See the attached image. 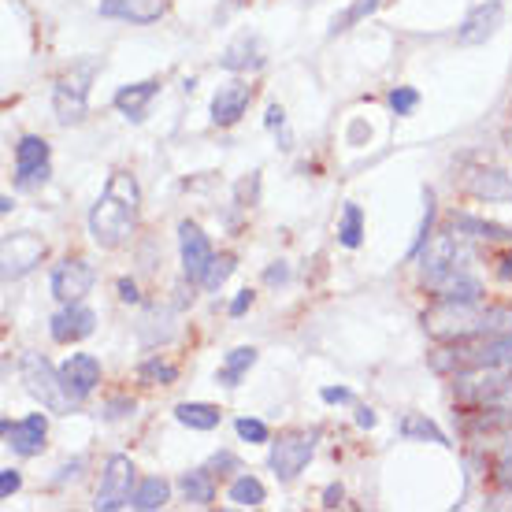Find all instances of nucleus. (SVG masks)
<instances>
[{
	"label": "nucleus",
	"mask_w": 512,
	"mask_h": 512,
	"mask_svg": "<svg viewBox=\"0 0 512 512\" xmlns=\"http://www.w3.org/2000/svg\"><path fill=\"white\" fill-rule=\"evenodd\" d=\"M167 501H171V483L160 479V475H149V479H141L134 494H130V509H141V512H153V509H164Z\"/></svg>",
	"instance_id": "nucleus-26"
},
{
	"label": "nucleus",
	"mask_w": 512,
	"mask_h": 512,
	"mask_svg": "<svg viewBox=\"0 0 512 512\" xmlns=\"http://www.w3.org/2000/svg\"><path fill=\"white\" fill-rule=\"evenodd\" d=\"M423 219H420V231H416V242H412L409 256L416 260V256L423 253V245L431 242V231H435V216H438V208H435V190H423Z\"/></svg>",
	"instance_id": "nucleus-31"
},
{
	"label": "nucleus",
	"mask_w": 512,
	"mask_h": 512,
	"mask_svg": "<svg viewBox=\"0 0 512 512\" xmlns=\"http://www.w3.org/2000/svg\"><path fill=\"white\" fill-rule=\"evenodd\" d=\"M316 442H320V431H286L271 442L268 449V468L275 472L279 483H294L297 475L305 472L308 461L316 457Z\"/></svg>",
	"instance_id": "nucleus-6"
},
{
	"label": "nucleus",
	"mask_w": 512,
	"mask_h": 512,
	"mask_svg": "<svg viewBox=\"0 0 512 512\" xmlns=\"http://www.w3.org/2000/svg\"><path fill=\"white\" fill-rule=\"evenodd\" d=\"M160 97V78H145V82H130V86H119L112 104H116V112L130 123H141V119L149 116V104Z\"/></svg>",
	"instance_id": "nucleus-18"
},
{
	"label": "nucleus",
	"mask_w": 512,
	"mask_h": 512,
	"mask_svg": "<svg viewBox=\"0 0 512 512\" xmlns=\"http://www.w3.org/2000/svg\"><path fill=\"white\" fill-rule=\"evenodd\" d=\"M264 282H268V286H286V282H290V264H286V260H275V264L264 271Z\"/></svg>",
	"instance_id": "nucleus-40"
},
{
	"label": "nucleus",
	"mask_w": 512,
	"mask_h": 512,
	"mask_svg": "<svg viewBox=\"0 0 512 512\" xmlns=\"http://www.w3.org/2000/svg\"><path fill=\"white\" fill-rule=\"evenodd\" d=\"M249 104H253V86L242 82V78H234L227 86H219L216 97H212V123L216 127H234V123H242V116L249 112Z\"/></svg>",
	"instance_id": "nucleus-15"
},
{
	"label": "nucleus",
	"mask_w": 512,
	"mask_h": 512,
	"mask_svg": "<svg viewBox=\"0 0 512 512\" xmlns=\"http://www.w3.org/2000/svg\"><path fill=\"white\" fill-rule=\"evenodd\" d=\"M179 490L182 498L190 501V505H197V509H208V505H216V475L205 468H193V472H186L179 479Z\"/></svg>",
	"instance_id": "nucleus-22"
},
{
	"label": "nucleus",
	"mask_w": 512,
	"mask_h": 512,
	"mask_svg": "<svg viewBox=\"0 0 512 512\" xmlns=\"http://www.w3.org/2000/svg\"><path fill=\"white\" fill-rule=\"evenodd\" d=\"M264 123H268L271 130H275V127H286V112H282L279 104H271V108H268V119H264Z\"/></svg>",
	"instance_id": "nucleus-46"
},
{
	"label": "nucleus",
	"mask_w": 512,
	"mask_h": 512,
	"mask_svg": "<svg viewBox=\"0 0 512 512\" xmlns=\"http://www.w3.org/2000/svg\"><path fill=\"white\" fill-rule=\"evenodd\" d=\"M175 420L182 427H190V431H216L223 412L216 405H208V401H179L175 405Z\"/></svg>",
	"instance_id": "nucleus-25"
},
{
	"label": "nucleus",
	"mask_w": 512,
	"mask_h": 512,
	"mask_svg": "<svg viewBox=\"0 0 512 512\" xmlns=\"http://www.w3.org/2000/svg\"><path fill=\"white\" fill-rule=\"evenodd\" d=\"M19 379H23L26 394L41 401V409L49 412H71V405H78L75 397L67 394L64 379H60V368H52L41 353H23L19 357Z\"/></svg>",
	"instance_id": "nucleus-5"
},
{
	"label": "nucleus",
	"mask_w": 512,
	"mask_h": 512,
	"mask_svg": "<svg viewBox=\"0 0 512 512\" xmlns=\"http://www.w3.org/2000/svg\"><path fill=\"white\" fill-rule=\"evenodd\" d=\"M464 190L479 201H512V179L498 167H479L464 179Z\"/></svg>",
	"instance_id": "nucleus-19"
},
{
	"label": "nucleus",
	"mask_w": 512,
	"mask_h": 512,
	"mask_svg": "<svg viewBox=\"0 0 512 512\" xmlns=\"http://www.w3.org/2000/svg\"><path fill=\"white\" fill-rule=\"evenodd\" d=\"M397 431H401V438H409V442H435V446H446V449L453 446L446 438V431L435 420H427L423 412H405L401 423H397Z\"/></svg>",
	"instance_id": "nucleus-24"
},
{
	"label": "nucleus",
	"mask_w": 512,
	"mask_h": 512,
	"mask_svg": "<svg viewBox=\"0 0 512 512\" xmlns=\"http://www.w3.org/2000/svg\"><path fill=\"white\" fill-rule=\"evenodd\" d=\"M179 260H182V279L190 286H201L216 260V249L208 242V234L193 223V219H182L179 223Z\"/></svg>",
	"instance_id": "nucleus-8"
},
{
	"label": "nucleus",
	"mask_w": 512,
	"mask_h": 512,
	"mask_svg": "<svg viewBox=\"0 0 512 512\" xmlns=\"http://www.w3.org/2000/svg\"><path fill=\"white\" fill-rule=\"evenodd\" d=\"M375 423H379L375 409H368V405H360V409H357V427H364V431H372Z\"/></svg>",
	"instance_id": "nucleus-45"
},
{
	"label": "nucleus",
	"mask_w": 512,
	"mask_h": 512,
	"mask_svg": "<svg viewBox=\"0 0 512 512\" xmlns=\"http://www.w3.org/2000/svg\"><path fill=\"white\" fill-rule=\"evenodd\" d=\"M138 212H141L138 179L130 171H112L108 182H104L101 197L93 201L90 216H86L90 238L101 249H119L134 234V227H138Z\"/></svg>",
	"instance_id": "nucleus-2"
},
{
	"label": "nucleus",
	"mask_w": 512,
	"mask_h": 512,
	"mask_svg": "<svg viewBox=\"0 0 512 512\" xmlns=\"http://www.w3.org/2000/svg\"><path fill=\"white\" fill-rule=\"evenodd\" d=\"M97 15L101 19H119V23L149 26L167 15V0H101Z\"/></svg>",
	"instance_id": "nucleus-17"
},
{
	"label": "nucleus",
	"mask_w": 512,
	"mask_h": 512,
	"mask_svg": "<svg viewBox=\"0 0 512 512\" xmlns=\"http://www.w3.org/2000/svg\"><path fill=\"white\" fill-rule=\"evenodd\" d=\"M494 479H498L501 490H509V494H512V449H501L498 468H494Z\"/></svg>",
	"instance_id": "nucleus-37"
},
{
	"label": "nucleus",
	"mask_w": 512,
	"mask_h": 512,
	"mask_svg": "<svg viewBox=\"0 0 512 512\" xmlns=\"http://www.w3.org/2000/svg\"><path fill=\"white\" fill-rule=\"evenodd\" d=\"M320 397L327 401V405H353L357 397H353V390L349 386H323Z\"/></svg>",
	"instance_id": "nucleus-39"
},
{
	"label": "nucleus",
	"mask_w": 512,
	"mask_h": 512,
	"mask_svg": "<svg viewBox=\"0 0 512 512\" xmlns=\"http://www.w3.org/2000/svg\"><path fill=\"white\" fill-rule=\"evenodd\" d=\"M101 67V56H82L52 82V112H56L60 127H78L82 119L90 116V86L93 78L101 75Z\"/></svg>",
	"instance_id": "nucleus-4"
},
{
	"label": "nucleus",
	"mask_w": 512,
	"mask_h": 512,
	"mask_svg": "<svg viewBox=\"0 0 512 512\" xmlns=\"http://www.w3.org/2000/svg\"><path fill=\"white\" fill-rule=\"evenodd\" d=\"M60 379H64L67 394L75 397V401H86L101 386V360L93 357V353H71L60 364Z\"/></svg>",
	"instance_id": "nucleus-16"
},
{
	"label": "nucleus",
	"mask_w": 512,
	"mask_h": 512,
	"mask_svg": "<svg viewBox=\"0 0 512 512\" xmlns=\"http://www.w3.org/2000/svg\"><path fill=\"white\" fill-rule=\"evenodd\" d=\"M227 501H231V505H242V509H256V505L268 501V490H264V483H260L256 475L238 472L231 479V487H227Z\"/></svg>",
	"instance_id": "nucleus-27"
},
{
	"label": "nucleus",
	"mask_w": 512,
	"mask_h": 512,
	"mask_svg": "<svg viewBox=\"0 0 512 512\" xmlns=\"http://www.w3.org/2000/svg\"><path fill=\"white\" fill-rule=\"evenodd\" d=\"M119 301H123V305H138V301H141L138 282H134V279H119Z\"/></svg>",
	"instance_id": "nucleus-43"
},
{
	"label": "nucleus",
	"mask_w": 512,
	"mask_h": 512,
	"mask_svg": "<svg viewBox=\"0 0 512 512\" xmlns=\"http://www.w3.org/2000/svg\"><path fill=\"white\" fill-rule=\"evenodd\" d=\"M19 487H23V475H19V468H4V472H0V498L8 501L12 494H19Z\"/></svg>",
	"instance_id": "nucleus-38"
},
{
	"label": "nucleus",
	"mask_w": 512,
	"mask_h": 512,
	"mask_svg": "<svg viewBox=\"0 0 512 512\" xmlns=\"http://www.w3.org/2000/svg\"><path fill=\"white\" fill-rule=\"evenodd\" d=\"M457 234H464L468 242H509L512 231L509 227H501V223H487V219L479 216H468V212H461V216H453V223H449Z\"/></svg>",
	"instance_id": "nucleus-23"
},
{
	"label": "nucleus",
	"mask_w": 512,
	"mask_h": 512,
	"mask_svg": "<svg viewBox=\"0 0 512 512\" xmlns=\"http://www.w3.org/2000/svg\"><path fill=\"white\" fill-rule=\"evenodd\" d=\"M386 104H390V112H394V116H412V112H416V104H420V93L412 90V86H397V90H390Z\"/></svg>",
	"instance_id": "nucleus-35"
},
{
	"label": "nucleus",
	"mask_w": 512,
	"mask_h": 512,
	"mask_svg": "<svg viewBox=\"0 0 512 512\" xmlns=\"http://www.w3.org/2000/svg\"><path fill=\"white\" fill-rule=\"evenodd\" d=\"M208 472H212V475H238V472H242V461L234 457L231 449H219L216 457L208 461Z\"/></svg>",
	"instance_id": "nucleus-36"
},
{
	"label": "nucleus",
	"mask_w": 512,
	"mask_h": 512,
	"mask_svg": "<svg viewBox=\"0 0 512 512\" xmlns=\"http://www.w3.org/2000/svg\"><path fill=\"white\" fill-rule=\"evenodd\" d=\"M501 279H512V256H505V260H501V271H498Z\"/></svg>",
	"instance_id": "nucleus-47"
},
{
	"label": "nucleus",
	"mask_w": 512,
	"mask_h": 512,
	"mask_svg": "<svg viewBox=\"0 0 512 512\" xmlns=\"http://www.w3.org/2000/svg\"><path fill=\"white\" fill-rule=\"evenodd\" d=\"M253 301H256V294L249 290V286H245V290H238V297L231 301V316H234V320H238V316H245V312L253 308Z\"/></svg>",
	"instance_id": "nucleus-41"
},
{
	"label": "nucleus",
	"mask_w": 512,
	"mask_h": 512,
	"mask_svg": "<svg viewBox=\"0 0 512 512\" xmlns=\"http://www.w3.org/2000/svg\"><path fill=\"white\" fill-rule=\"evenodd\" d=\"M338 242L346 245V249H357V245L364 242V212H360V205H353V201H349V205L342 208V223H338Z\"/></svg>",
	"instance_id": "nucleus-29"
},
{
	"label": "nucleus",
	"mask_w": 512,
	"mask_h": 512,
	"mask_svg": "<svg viewBox=\"0 0 512 512\" xmlns=\"http://www.w3.org/2000/svg\"><path fill=\"white\" fill-rule=\"evenodd\" d=\"M234 431H238V438L249 442V446H271L268 423L256 420V416H238V420H234Z\"/></svg>",
	"instance_id": "nucleus-32"
},
{
	"label": "nucleus",
	"mask_w": 512,
	"mask_h": 512,
	"mask_svg": "<svg viewBox=\"0 0 512 512\" xmlns=\"http://www.w3.org/2000/svg\"><path fill=\"white\" fill-rule=\"evenodd\" d=\"M219 64L227 71H260L264 67V52H260V41L253 34H242V38L227 45V52L219 56Z\"/></svg>",
	"instance_id": "nucleus-21"
},
{
	"label": "nucleus",
	"mask_w": 512,
	"mask_h": 512,
	"mask_svg": "<svg viewBox=\"0 0 512 512\" xmlns=\"http://www.w3.org/2000/svg\"><path fill=\"white\" fill-rule=\"evenodd\" d=\"M501 26H505V4H501V0L475 4L472 12L464 15V23L457 26V41H461V45H487Z\"/></svg>",
	"instance_id": "nucleus-14"
},
{
	"label": "nucleus",
	"mask_w": 512,
	"mask_h": 512,
	"mask_svg": "<svg viewBox=\"0 0 512 512\" xmlns=\"http://www.w3.org/2000/svg\"><path fill=\"white\" fill-rule=\"evenodd\" d=\"M342 498H346V490L338 487V483H331V487L323 490V509H338V505H342Z\"/></svg>",
	"instance_id": "nucleus-44"
},
{
	"label": "nucleus",
	"mask_w": 512,
	"mask_h": 512,
	"mask_svg": "<svg viewBox=\"0 0 512 512\" xmlns=\"http://www.w3.org/2000/svg\"><path fill=\"white\" fill-rule=\"evenodd\" d=\"M234 268H238V260H234L231 253L216 256V260H212V268H208V275H205V282H201V286H205L208 294H219V286H223V282L231 279V275H234Z\"/></svg>",
	"instance_id": "nucleus-33"
},
{
	"label": "nucleus",
	"mask_w": 512,
	"mask_h": 512,
	"mask_svg": "<svg viewBox=\"0 0 512 512\" xmlns=\"http://www.w3.org/2000/svg\"><path fill=\"white\" fill-rule=\"evenodd\" d=\"M45 256V242L34 231L4 234V282L23 279L26 271H34Z\"/></svg>",
	"instance_id": "nucleus-12"
},
{
	"label": "nucleus",
	"mask_w": 512,
	"mask_h": 512,
	"mask_svg": "<svg viewBox=\"0 0 512 512\" xmlns=\"http://www.w3.org/2000/svg\"><path fill=\"white\" fill-rule=\"evenodd\" d=\"M93 331H97V312H93L90 305H82V301H67V305L49 320L52 342H60V346L86 342Z\"/></svg>",
	"instance_id": "nucleus-13"
},
{
	"label": "nucleus",
	"mask_w": 512,
	"mask_h": 512,
	"mask_svg": "<svg viewBox=\"0 0 512 512\" xmlns=\"http://www.w3.org/2000/svg\"><path fill=\"white\" fill-rule=\"evenodd\" d=\"M427 364L442 375L475 372V368H505V372H512V331L475 338V342H449V349L431 353Z\"/></svg>",
	"instance_id": "nucleus-3"
},
{
	"label": "nucleus",
	"mask_w": 512,
	"mask_h": 512,
	"mask_svg": "<svg viewBox=\"0 0 512 512\" xmlns=\"http://www.w3.org/2000/svg\"><path fill=\"white\" fill-rule=\"evenodd\" d=\"M0 435H4V446L12 449L15 457H38V453H45L49 420H45V412H30L23 420L0 423Z\"/></svg>",
	"instance_id": "nucleus-11"
},
{
	"label": "nucleus",
	"mask_w": 512,
	"mask_h": 512,
	"mask_svg": "<svg viewBox=\"0 0 512 512\" xmlns=\"http://www.w3.org/2000/svg\"><path fill=\"white\" fill-rule=\"evenodd\" d=\"M256 360H260V349L256 346H238L231 349L227 357L219 360L216 368V383L227 386V390H234V386H242V379L256 368Z\"/></svg>",
	"instance_id": "nucleus-20"
},
{
	"label": "nucleus",
	"mask_w": 512,
	"mask_h": 512,
	"mask_svg": "<svg viewBox=\"0 0 512 512\" xmlns=\"http://www.w3.org/2000/svg\"><path fill=\"white\" fill-rule=\"evenodd\" d=\"M379 4H383V0H353L346 12L331 19V38H334V34H346V30H353L357 23H364L368 15H375V8H379Z\"/></svg>",
	"instance_id": "nucleus-30"
},
{
	"label": "nucleus",
	"mask_w": 512,
	"mask_h": 512,
	"mask_svg": "<svg viewBox=\"0 0 512 512\" xmlns=\"http://www.w3.org/2000/svg\"><path fill=\"white\" fill-rule=\"evenodd\" d=\"M49 141L41 138V134H23V138L15 141V182L30 190V186H41V182L49 179Z\"/></svg>",
	"instance_id": "nucleus-10"
},
{
	"label": "nucleus",
	"mask_w": 512,
	"mask_h": 512,
	"mask_svg": "<svg viewBox=\"0 0 512 512\" xmlns=\"http://www.w3.org/2000/svg\"><path fill=\"white\" fill-rule=\"evenodd\" d=\"M15 208V201L12 197H8V193H4V197H0V212H4V216H8V212H12Z\"/></svg>",
	"instance_id": "nucleus-48"
},
{
	"label": "nucleus",
	"mask_w": 512,
	"mask_h": 512,
	"mask_svg": "<svg viewBox=\"0 0 512 512\" xmlns=\"http://www.w3.org/2000/svg\"><path fill=\"white\" fill-rule=\"evenodd\" d=\"M93 282H97V271L86 256H64L49 275V290L52 297L67 305V301H82V297L93 290Z\"/></svg>",
	"instance_id": "nucleus-9"
},
{
	"label": "nucleus",
	"mask_w": 512,
	"mask_h": 512,
	"mask_svg": "<svg viewBox=\"0 0 512 512\" xmlns=\"http://www.w3.org/2000/svg\"><path fill=\"white\" fill-rule=\"evenodd\" d=\"M134 487H138V468H134V461H130L127 453H112L101 468V487H97V501L93 505L101 512L127 509Z\"/></svg>",
	"instance_id": "nucleus-7"
},
{
	"label": "nucleus",
	"mask_w": 512,
	"mask_h": 512,
	"mask_svg": "<svg viewBox=\"0 0 512 512\" xmlns=\"http://www.w3.org/2000/svg\"><path fill=\"white\" fill-rule=\"evenodd\" d=\"M179 379V368L164 357H149L138 364V383L141 386H171Z\"/></svg>",
	"instance_id": "nucleus-28"
},
{
	"label": "nucleus",
	"mask_w": 512,
	"mask_h": 512,
	"mask_svg": "<svg viewBox=\"0 0 512 512\" xmlns=\"http://www.w3.org/2000/svg\"><path fill=\"white\" fill-rule=\"evenodd\" d=\"M82 468H86V457H75L71 464H64V468H60V475L52 479V487H64L67 479H78V472H82Z\"/></svg>",
	"instance_id": "nucleus-42"
},
{
	"label": "nucleus",
	"mask_w": 512,
	"mask_h": 512,
	"mask_svg": "<svg viewBox=\"0 0 512 512\" xmlns=\"http://www.w3.org/2000/svg\"><path fill=\"white\" fill-rule=\"evenodd\" d=\"M134 409H138V401L127 394H116V397H108L101 405V420L108 423H116V420H127V416H134Z\"/></svg>",
	"instance_id": "nucleus-34"
},
{
	"label": "nucleus",
	"mask_w": 512,
	"mask_h": 512,
	"mask_svg": "<svg viewBox=\"0 0 512 512\" xmlns=\"http://www.w3.org/2000/svg\"><path fill=\"white\" fill-rule=\"evenodd\" d=\"M420 323L435 342H475V338L512 331V308L487 305L483 297H475V301H435L420 316Z\"/></svg>",
	"instance_id": "nucleus-1"
}]
</instances>
